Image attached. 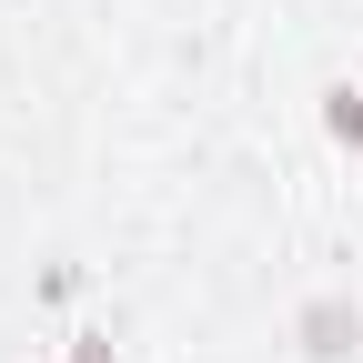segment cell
Masks as SVG:
<instances>
[{
	"label": "cell",
	"instance_id": "1",
	"mask_svg": "<svg viewBox=\"0 0 363 363\" xmlns=\"http://www.w3.org/2000/svg\"><path fill=\"white\" fill-rule=\"evenodd\" d=\"M293 333H303V353H323V363H333V353L363 343V313H353L343 293H323V303H303V313H293Z\"/></svg>",
	"mask_w": 363,
	"mask_h": 363
},
{
	"label": "cell",
	"instance_id": "2",
	"mask_svg": "<svg viewBox=\"0 0 363 363\" xmlns=\"http://www.w3.org/2000/svg\"><path fill=\"white\" fill-rule=\"evenodd\" d=\"M71 363H121V353H111L101 333H71Z\"/></svg>",
	"mask_w": 363,
	"mask_h": 363
}]
</instances>
